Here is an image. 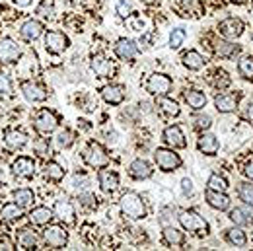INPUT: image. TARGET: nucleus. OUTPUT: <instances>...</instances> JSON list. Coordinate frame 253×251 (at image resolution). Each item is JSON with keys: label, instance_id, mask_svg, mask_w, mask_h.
Segmentation results:
<instances>
[{"label": "nucleus", "instance_id": "obj_33", "mask_svg": "<svg viewBox=\"0 0 253 251\" xmlns=\"http://www.w3.org/2000/svg\"><path fill=\"white\" fill-rule=\"evenodd\" d=\"M12 199H14V203L20 205L22 209H28V207L33 205L35 195H33V191L30 187H18L12 191Z\"/></svg>", "mask_w": 253, "mask_h": 251}, {"label": "nucleus", "instance_id": "obj_24", "mask_svg": "<svg viewBox=\"0 0 253 251\" xmlns=\"http://www.w3.org/2000/svg\"><path fill=\"white\" fill-rule=\"evenodd\" d=\"M16 238H18V244L24 248V250H37V244H39V234L33 230L32 226H24L16 232Z\"/></svg>", "mask_w": 253, "mask_h": 251}, {"label": "nucleus", "instance_id": "obj_40", "mask_svg": "<svg viewBox=\"0 0 253 251\" xmlns=\"http://www.w3.org/2000/svg\"><path fill=\"white\" fill-rule=\"evenodd\" d=\"M238 72L240 76H244L246 80H253V57H244L238 63Z\"/></svg>", "mask_w": 253, "mask_h": 251}, {"label": "nucleus", "instance_id": "obj_39", "mask_svg": "<svg viewBox=\"0 0 253 251\" xmlns=\"http://www.w3.org/2000/svg\"><path fill=\"white\" fill-rule=\"evenodd\" d=\"M33 152L39 158L47 160V158L51 156V144H49V140H47V138H35V142H33Z\"/></svg>", "mask_w": 253, "mask_h": 251}, {"label": "nucleus", "instance_id": "obj_2", "mask_svg": "<svg viewBox=\"0 0 253 251\" xmlns=\"http://www.w3.org/2000/svg\"><path fill=\"white\" fill-rule=\"evenodd\" d=\"M179 224H181V228L185 230V232H191L193 236H199V238H205L207 234H209V222L203 218L197 210H193V209H185V210H181L179 212Z\"/></svg>", "mask_w": 253, "mask_h": 251}, {"label": "nucleus", "instance_id": "obj_46", "mask_svg": "<svg viewBox=\"0 0 253 251\" xmlns=\"http://www.w3.org/2000/svg\"><path fill=\"white\" fill-rule=\"evenodd\" d=\"M240 115H242L244 121H248V123L253 125V101L252 99H246V101H244V105L240 107Z\"/></svg>", "mask_w": 253, "mask_h": 251}, {"label": "nucleus", "instance_id": "obj_31", "mask_svg": "<svg viewBox=\"0 0 253 251\" xmlns=\"http://www.w3.org/2000/svg\"><path fill=\"white\" fill-rule=\"evenodd\" d=\"M181 63H183L185 68H189V70H201V68L205 66V57H203L199 51L189 49V51H185V53L181 55Z\"/></svg>", "mask_w": 253, "mask_h": 251}, {"label": "nucleus", "instance_id": "obj_38", "mask_svg": "<svg viewBox=\"0 0 253 251\" xmlns=\"http://www.w3.org/2000/svg\"><path fill=\"white\" fill-rule=\"evenodd\" d=\"M230 76H228V72L226 70H214L212 72V76H211V84L214 86V88H218V90H224V88H228L230 86Z\"/></svg>", "mask_w": 253, "mask_h": 251}, {"label": "nucleus", "instance_id": "obj_4", "mask_svg": "<svg viewBox=\"0 0 253 251\" xmlns=\"http://www.w3.org/2000/svg\"><path fill=\"white\" fill-rule=\"evenodd\" d=\"M43 242L53 250H63L68 244V232L63 224H47L43 232Z\"/></svg>", "mask_w": 253, "mask_h": 251}, {"label": "nucleus", "instance_id": "obj_3", "mask_svg": "<svg viewBox=\"0 0 253 251\" xmlns=\"http://www.w3.org/2000/svg\"><path fill=\"white\" fill-rule=\"evenodd\" d=\"M154 162L162 171L169 173V171H175L183 166V160L179 154H175L173 148H156L154 150Z\"/></svg>", "mask_w": 253, "mask_h": 251}, {"label": "nucleus", "instance_id": "obj_13", "mask_svg": "<svg viewBox=\"0 0 253 251\" xmlns=\"http://www.w3.org/2000/svg\"><path fill=\"white\" fill-rule=\"evenodd\" d=\"M28 142H30V136L22 128H4V144H6V148L18 152V150H24L28 146Z\"/></svg>", "mask_w": 253, "mask_h": 251}, {"label": "nucleus", "instance_id": "obj_21", "mask_svg": "<svg viewBox=\"0 0 253 251\" xmlns=\"http://www.w3.org/2000/svg\"><path fill=\"white\" fill-rule=\"evenodd\" d=\"M218 32L224 35L226 39H238L244 33V24L238 18H226L218 24Z\"/></svg>", "mask_w": 253, "mask_h": 251}, {"label": "nucleus", "instance_id": "obj_45", "mask_svg": "<svg viewBox=\"0 0 253 251\" xmlns=\"http://www.w3.org/2000/svg\"><path fill=\"white\" fill-rule=\"evenodd\" d=\"M14 94V86H12V80L6 76V74H0V95L4 97H10Z\"/></svg>", "mask_w": 253, "mask_h": 251}, {"label": "nucleus", "instance_id": "obj_28", "mask_svg": "<svg viewBox=\"0 0 253 251\" xmlns=\"http://www.w3.org/2000/svg\"><path fill=\"white\" fill-rule=\"evenodd\" d=\"M156 105H158L160 113H162L164 117H168V119L179 117V113H181V107L177 105V101L169 99L168 95H158V101H156Z\"/></svg>", "mask_w": 253, "mask_h": 251}, {"label": "nucleus", "instance_id": "obj_26", "mask_svg": "<svg viewBox=\"0 0 253 251\" xmlns=\"http://www.w3.org/2000/svg\"><path fill=\"white\" fill-rule=\"evenodd\" d=\"M228 218L232 220L236 226H252L253 224V209L252 205H246V207H236L230 210Z\"/></svg>", "mask_w": 253, "mask_h": 251}, {"label": "nucleus", "instance_id": "obj_48", "mask_svg": "<svg viewBox=\"0 0 253 251\" xmlns=\"http://www.w3.org/2000/svg\"><path fill=\"white\" fill-rule=\"evenodd\" d=\"M80 203L84 205V207H88V209H95L97 207V199H95L92 193H80Z\"/></svg>", "mask_w": 253, "mask_h": 251}, {"label": "nucleus", "instance_id": "obj_35", "mask_svg": "<svg viewBox=\"0 0 253 251\" xmlns=\"http://www.w3.org/2000/svg\"><path fill=\"white\" fill-rule=\"evenodd\" d=\"M162 234H164V240H166L168 246L177 248V246H183L185 244V234L181 230L173 228V226H164V232Z\"/></svg>", "mask_w": 253, "mask_h": 251}, {"label": "nucleus", "instance_id": "obj_41", "mask_svg": "<svg viewBox=\"0 0 253 251\" xmlns=\"http://www.w3.org/2000/svg\"><path fill=\"white\" fill-rule=\"evenodd\" d=\"M238 197L246 203V205H252L253 207V183L250 181H244L238 185Z\"/></svg>", "mask_w": 253, "mask_h": 251}, {"label": "nucleus", "instance_id": "obj_58", "mask_svg": "<svg viewBox=\"0 0 253 251\" xmlns=\"http://www.w3.org/2000/svg\"><path fill=\"white\" fill-rule=\"evenodd\" d=\"M252 41H253V33H252Z\"/></svg>", "mask_w": 253, "mask_h": 251}, {"label": "nucleus", "instance_id": "obj_59", "mask_svg": "<svg viewBox=\"0 0 253 251\" xmlns=\"http://www.w3.org/2000/svg\"><path fill=\"white\" fill-rule=\"evenodd\" d=\"M252 240H253V234H252Z\"/></svg>", "mask_w": 253, "mask_h": 251}, {"label": "nucleus", "instance_id": "obj_32", "mask_svg": "<svg viewBox=\"0 0 253 251\" xmlns=\"http://www.w3.org/2000/svg\"><path fill=\"white\" fill-rule=\"evenodd\" d=\"M20 218H24V209L20 205H16L14 201L12 203H6L0 209V220H4V222H16V220Z\"/></svg>", "mask_w": 253, "mask_h": 251}, {"label": "nucleus", "instance_id": "obj_54", "mask_svg": "<svg viewBox=\"0 0 253 251\" xmlns=\"http://www.w3.org/2000/svg\"><path fill=\"white\" fill-rule=\"evenodd\" d=\"M12 2H14L18 8H28V6L32 4L33 0H12Z\"/></svg>", "mask_w": 253, "mask_h": 251}, {"label": "nucleus", "instance_id": "obj_6", "mask_svg": "<svg viewBox=\"0 0 253 251\" xmlns=\"http://www.w3.org/2000/svg\"><path fill=\"white\" fill-rule=\"evenodd\" d=\"M33 126H35V130L39 134H51L59 126V117L51 109H39L35 113V117H33Z\"/></svg>", "mask_w": 253, "mask_h": 251}, {"label": "nucleus", "instance_id": "obj_56", "mask_svg": "<svg viewBox=\"0 0 253 251\" xmlns=\"http://www.w3.org/2000/svg\"><path fill=\"white\" fill-rule=\"evenodd\" d=\"M140 2H142V4H146V6H154L158 0H140Z\"/></svg>", "mask_w": 253, "mask_h": 251}, {"label": "nucleus", "instance_id": "obj_55", "mask_svg": "<svg viewBox=\"0 0 253 251\" xmlns=\"http://www.w3.org/2000/svg\"><path fill=\"white\" fill-rule=\"evenodd\" d=\"M6 232H8V228H6V224H2V220H0V234L6 236Z\"/></svg>", "mask_w": 253, "mask_h": 251}, {"label": "nucleus", "instance_id": "obj_19", "mask_svg": "<svg viewBox=\"0 0 253 251\" xmlns=\"http://www.w3.org/2000/svg\"><path fill=\"white\" fill-rule=\"evenodd\" d=\"M97 181H99V187L103 193H115L119 189V175L113 169L101 167L99 173H97Z\"/></svg>", "mask_w": 253, "mask_h": 251}, {"label": "nucleus", "instance_id": "obj_1", "mask_svg": "<svg viewBox=\"0 0 253 251\" xmlns=\"http://www.w3.org/2000/svg\"><path fill=\"white\" fill-rule=\"evenodd\" d=\"M119 209H121V214L128 220H144L148 216V209L142 197L132 191L123 193V197L119 199Z\"/></svg>", "mask_w": 253, "mask_h": 251}, {"label": "nucleus", "instance_id": "obj_17", "mask_svg": "<svg viewBox=\"0 0 253 251\" xmlns=\"http://www.w3.org/2000/svg\"><path fill=\"white\" fill-rule=\"evenodd\" d=\"M152 166L146 162V160H142V158H136V160H132L130 164H128V175L132 177V179H136V181H142V179H150L152 177Z\"/></svg>", "mask_w": 253, "mask_h": 251}, {"label": "nucleus", "instance_id": "obj_16", "mask_svg": "<svg viewBox=\"0 0 253 251\" xmlns=\"http://www.w3.org/2000/svg\"><path fill=\"white\" fill-rule=\"evenodd\" d=\"M45 32V26L39 22V20H26L22 26H20V37L24 39V41H28V43H33V41H37L41 35Z\"/></svg>", "mask_w": 253, "mask_h": 251}, {"label": "nucleus", "instance_id": "obj_60", "mask_svg": "<svg viewBox=\"0 0 253 251\" xmlns=\"http://www.w3.org/2000/svg\"><path fill=\"white\" fill-rule=\"evenodd\" d=\"M214 2H218V0H214Z\"/></svg>", "mask_w": 253, "mask_h": 251}, {"label": "nucleus", "instance_id": "obj_23", "mask_svg": "<svg viewBox=\"0 0 253 251\" xmlns=\"http://www.w3.org/2000/svg\"><path fill=\"white\" fill-rule=\"evenodd\" d=\"M205 199H207L209 207L214 209V210H228V209H230V197L226 195V191H212V189H207Z\"/></svg>", "mask_w": 253, "mask_h": 251}, {"label": "nucleus", "instance_id": "obj_42", "mask_svg": "<svg viewBox=\"0 0 253 251\" xmlns=\"http://www.w3.org/2000/svg\"><path fill=\"white\" fill-rule=\"evenodd\" d=\"M55 12V0H41L35 8V14L39 18H51Z\"/></svg>", "mask_w": 253, "mask_h": 251}, {"label": "nucleus", "instance_id": "obj_8", "mask_svg": "<svg viewBox=\"0 0 253 251\" xmlns=\"http://www.w3.org/2000/svg\"><path fill=\"white\" fill-rule=\"evenodd\" d=\"M70 39L59 30H51L45 33V51L51 55H63L64 51L68 49Z\"/></svg>", "mask_w": 253, "mask_h": 251}, {"label": "nucleus", "instance_id": "obj_14", "mask_svg": "<svg viewBox=\"0 0 253 251\" xmlns=\"http://www.w3.org/2000/svg\"><path fill=\"white\" fill-rule=\"evenodd\" d=\"M115 55L121 59V61H125V63H132L136 57H138V53H140V49H138V45L132 41V39H126V37H121L117 43H115Z\"/></svg>", "mask_w": 253, "mask_h": 251}, {"label": "nucleus", "instance_id": "obj_11", "mask_svg": "<svg viewBox=\"0 0 253 251\" xmlns=\"http://www.w3.org/2000/svg\"><path fill=\"white\" fill-rule=\"evenodd\" d=\"M53 214L55 218H59L61 224L64 226H74L76 224V210H74V205L66 199H59L55 201L53 205Z\"/></svg>", "mask_w": 253, "mask_h": 251}, {"label": "nucleus", "instance_id": "obj_53", "mask_svg": "<svg viewBox=\"0 0 253 251\" xmlns=\"http://www.w3.org/2000/svg\"><path fill=\"white\" fill-rule=\"evenodd\" d=\"M175 2L183 6V12H191V6L195 4V0H175Z\"/></svg>", "mask_w": 253, "mask_h": 251}, {"label": "nucleus", "instance_id": "obj_27", "mask_svg": "<svg viewBox=\"0 0 253 251\" xmlns=\"http://www.w3.org/2000/svg\"><path fill=\"white\" fill-rule=\"evenodd\" d=\"M28 218L32 222V226H47L55 218V214H53V209H49V207H35L30 210Z\"/></svg>", "mask_w": 253, "mask_h": 251}, {"label": "nucleus", "instance_id": "obj_20", "mask_svg": "<svg viewBox=\"0 0 253 251\" xmlns=\"http://www.w3.org/2000/svg\"><path fill=\"white\" fill-rule=\"evenodd\" d=\"M99 94L103 97V101L109 103V105H121L125 101V95H126L125 88L119 86V84H107V86L101 88Z\"/></svg>", "mask_w": 253, "mask_h": 251}, {"label": "nucleus", "instance_id": "obj_30", "mask_svg": "<svg viewBox=\"0 0 253 251\" xmlns=\"http://www.w3.org/2000/svg\"><path fill=\"white\" fill-rule=\"evenodd\" d=\"M64 173H66V169H64L59 162H55V160H49L45 164V167H43V175L51 183H61L64 179Z\"/></svg>", "mask_w": 253, "mask_h": 251}, {"label": "nucleus", "instance_id": "obj_50", "mask_svg": "<svg viewBox=\"0 0 253 251\" xmlns=\"http://www.w3.org/2000/svg\"><path fill=\"white\" fill-rule=\"evenodd\" d=\"M0 250L12 251V250H16V244H14L12 240H8L6 236H2V240H0Z\"/></svg>", "mask_w": 253, "mask_h": 251}, {"label": "nucleus", "instance_id": "obj_29", "mask_svg": "<svg viewBox=\"0 0 253 251\" xmlns=\"http://www.w3.org/2000/svg\"><path fill=\"white\" fill-rule=\"evenodd\" d=\"M90 66H92V70H94L95 74H97V76H101V78H111V76H113V72H115V68L111 66V63H109L101 53H97V55L92 57Z\"/></svg>", "mask_w": 253, "mask_h": 251}, {"label": "nucleus", "instance_id": "obj_57", "mask_svg": "<svg viewBox=\"0 0 253 251\" xmlns=\"http://www.w3.org/2000/svg\"><path fill=\"white\" fill-rule=\"evenodd\" d=\"M230 2H232V4H246L248 0H230Z\"/></svg>", "mask_w": 253, "mask_h": 251}, {"label": "nucleus", "instance_id": "obj_7", "mask_svg": "<svg viewBox=\"0 0 253 251\" xmlns=\"http://www.w3.org/2000/svg\"><path fill=\"white\" fill-rule=\"evenodd\" d=\"M146 92L150 95H168L171 92V88H173V82H171V78L168 76V74H162V72H154V74H150L148 76V80H146Z\"/></svg>", "mask_w": 253, "mask_h": 251}, {"label": "nucleus", "instance_id": "obj_15", "mask_svg": "<svg viewBox=\"0 0 253 251\" xmlns=\"http://www.w3.org/2000/svg\"><path fill=\"white\" fill-rule=\"evenodd\" d=\"M162 138H164V142L169 144L173 150H175V148H187V140H185L183 130H181L179 125L166 126L164 132H162Z\"/></svg>", "mask_w": 253, "mask_h": 251}, {"label": "nucleus", "instance_id": "obj_25", "mask_svg": "<svg viewBox=\"0 0 253 251\" xmlns=\"http://www.w3.org/2000/svg\"><path fill=\"white\" fill-rule=\"evenodd\" d=\"M240 105V95L238 94H220L214 97V107L220 113H234Z\"/></svg>", "mask_w": 253, "mask_h": 251}, {"label": "nucleus", "instance_id": "obj_9", "mask_svg": "<svg viewBox=\"0 0 253 251\" xmlns=\"http://www.w3.org/2000/svg\"><path fill=\"white\" fill-rule=\"evenodd\" d=\"M10 171L18 179H33V175H35V160L30 156H18L12 162Z\"/></svg>", "mask_w": 253, "mask_h": 251}, {"label": "nucleus", "instance_id": "obj_34", "mask_svg": "<svg viewBox=\"0 0 253 251\" xmlns=\"http://www.w3.org/2000/svg\"><path fill=\"white\" fill-rule=\"evenodd\" d=\"M183 97H185V103L189 105L193 111H201L205 105H207V95L203 94L201 90H187L185 94H183Z\"/></svg>", "mask_w": 253, "mask_h": 251}, {"label": "nucleus", "instance_id": "obj_18", "mask_svg": "<svg viewBox=\"0 0 253 251\" xmlns=\"http://www.w3.org/2000/svg\"><path fill=\"white\" fill-rule=\"evenodd\" d=\"M197 148L205 156H216V152L220 148V140L211 132H201V136L197 140Z\"/></svg>", "mask_w": 253, "mask_h": 251}, {"label": "nucleus", "instance_id": "obj_36", "mask_svg": "<svg viewBox=\"0 0 253 251\" xmlns=\"http://www.w3.org/2000/svg\"><path fill=\"white\" fill-rule=\"evenodd\" d=\"M226 240H228L232 246H236V248H246V246H248V236H246V232H242L240 228H230V230H226Z\"/></svg>", "mask_w": 253, "mask_h": 251}, {"label": "nucleus", "instance_id": "obj_37", "mask_svg": "<svg viewBox=\"0 0 253 251\" xmlns=\"http://www.w3.org/2000/svg\"><path fill=\"white\" fill-rule=\"evenodd\" d=\"M74 140H76V134H74L70 128L59 130L57 136H55V142H57V146H59L61 150H68V148L74 144Z\"/></svg>", "mask_w": 253, "mask_h": 251}, {"label": "nucleus", "instance_id": "obj_5", "mask_svg": "<svg viewBox=\"0 0 253 251\" xmlns=\"http://www.w3.org/2000/svg\"><path fill=\"white\" fill-rule=\"evenodd\" d=\"M82 158H84V162H86L90 167H94V169H101V167H107V166H109V154H107L105 148H103L101 144H97V142H90V144L86 146Z\"/></svg>", "mask_w": 253, "mask_h": 251}, {"label": "nucleus", "instance_id": "obj_47", "mask_svg": "<svg viewBox=\"0 0 253 251\" xmlns=\"http://www.w3.org/2000/svg\"><path fill=\"white\" fill-rule=\"evenodd\" d=\"M211 125H212V119H211L209 115H199V117L193 119V126H195L197 130H203V132H205Z\"/></svg>", "mask_w": 253, "mask_h": 251}, {"label": "nucleus", "instance_id": "obj_49", "mask_svg": "<svg viewBox=\"0 0 253 251\" xmlns=\"http://www.w3.org/2000/svg\"><path fill=\"white\" fill-rule=\"evenodd\" d=\"M117 14H119L121 18H125V20L132 14V8H130V4H128L126 0H119V2H117Z\"/></svg>", "mask_w": 253, "mask_h": 251}, {"label": "nucleus", "instance_id": "obj_52", "mask_svg": "<svg viewBox=\"0 0 253 251\" xmlns=\"http://www.w3.org/2000/svg\"><path fill=\"white\" fill-rule=\"evenodd\" d=\"M244 175H246L250 181H253V160H252V162H248V164L244 166Z\"/></svg>", "mask_w": 253, "mask_h": 251}, {"label": "nucleus", "instance_id": "obj_22", "mask_svg": "<svg viewBox=\"0 0 253 251\" xmlns=\"http://www.w3.org/2000/svg\"><path fill=\"white\" fill-rule=\"evenodd\" d=\"M212 51H214V55L220 57V59H232V57H236L242 49H240V45H236V43H232V41H228V39H214Z\"/></svg>", "mask_w": 253, "mask_h": 251}, {"label": "nucleus", "instance_id": "obj_51", "mask_svg": "<svg viewBox=\"0 0 253 251\" xmlns=\"http://www.w3.org/2000/svg\"><path fill=\"white\" fill-rule=\"evenodd\" d=\"M181 191H183V195H191L193 193V181H191L189 177L181 179Z\"/></svg>", "mask_w": 253, "mask_h": 251}, {"label": "nucleus", "instance_id": "obj_12", "mask_svg": "<svg viewBox=\"0 0 253 251\" xmlns=\"http://www.w3.org/2000/svg\"><path fill=\"white\" fill-rule=\"evenodd\" d=\"M20 90H22V94L24 97L30 101V103H41V101H45L47 99V90H45V86H41L39 82H35V80H22L20 82Z\"/></svg>", "mask_w": 253, "mask_h": 251}, {"label": "nucleus", "instance_id": "obj_10", "mask_svg": "<svg viewBox=\"0 0 253 251\" xmlns=\"http://www.w3.org/2000/svg\"><path fill=\"white\" fill-rule=\"evenodd\" d=\"M22 49L12 37H2L0 39V63L2 64H14L20 61Z\"/></svg>", "mask_w": 253, "mask_h": 251}, {"label": "nucleus", "instance_id": "obj_44", "mask_svg": "<svg viewBox=\"0 0 253 251\" xmlns=\"http://www.w3.org/2000/svg\"><path fill=\"white\" fill-rule=\"evenodd\" d=\"M207 187L212 189V191H226L228 189V183H226V179L218 175V173H212L211 177H209V181H207Z\"/></svg>", "mask_w": 253, "mask_h": 251}, {"label": "nucleus", "instance_id": "obj_43", "mask_svg": "<svg viewBox=\"0 0 253 251\" xmlns=\"http://www.w3.org/2000/svg\"><path fill=\"white\" fill-rule=\"evenodd\" d=\"M185 30H181V28H175L173 32L169 33V49H179L181 45H183V41H185Z\"/></svg>", "mask_w": 253, "mask_h": 251}]
</instances>
